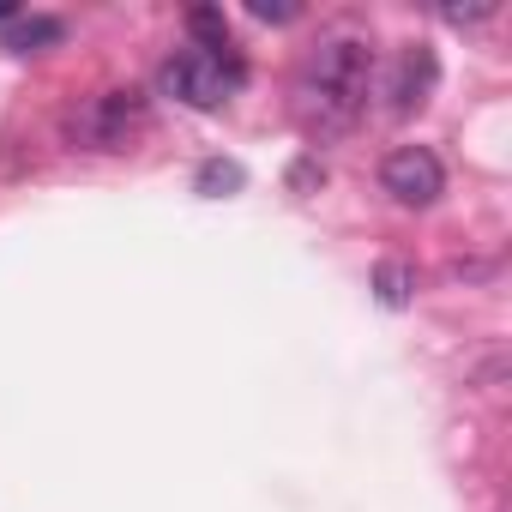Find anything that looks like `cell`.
Wrapping results in <instances>:
<instances>
[{
	"mask_svg": "<svg viewBox=\"0 0 512 512\" xmlns=\"http://www.w3.org/2000/svg\"><path fill=\"white\" fill-rule=\"evenodd\" d=\"M374 85V49L362 37H326L296 73V121L314 139H338L362 121Z\"/></svg>",
	"mask_w": 512,
	"mask_h": 512,
	"instance_id": "obj_1",
	"label": "cell"
},
{
	"mask_svg": "<svg viewBox=\"0 0 512 512\" xmlns=\"http://www.w3.org/2000/svg\"><path fill=\"white\" fill-rule=\"evenodd\" d=\"M157 79H163V91H169L175 103H187V109H223L229 91H235L247 73H241L235 55H199V49H181V55L163 61Z\"/></svg>",
	"mask_w": 512,
	"mask_h": 512,
	"instance_id": "obj_2",
	"label": "cell"
},
{
	"mask_svg": "<svg viewBox=\"0 0 512 512\" xmlns=\"http://www.w3.org/2000/svg\"><path fill=\"white\" fill-rule=\"evenodd\" d=\"M145 121H151L145 91H103L73 115V139L91 145V151H127L145 133Z\"/></svg>",
	"mask_w": 512,
	"mask_h": 512,
	"instance_id": "obj_3",
	"label": "cell"
},
{
	"mask_svg": "<svg viewBox=\"0 0 512 512\" xmlns=\"http://www.w3.org/2000/svg\"><path fill=\"white\" fill-rule=\"evenodd\" d=\"M380 187H386L398 205L422 211V205H434V199H440L446 169H440V157H434L428 145H398V151L380 163Z\"/></svg>",
	"mask_w": 512,
	"mask_h": 512,
	"instance_id": "obj_4",
	"label": "cell"
},
{
	"mask_svg": "<svg viewBox=\"0 0 512 512\" xmlns=\"http://www.w3.org/2000/svg\"><path fill=\"white\" fill-rule=\"evenodd\" d=\"M434 79H440V61H434V49H428V43H410V49L398 55V67H392V85H386L392 109H398V115L422 109V103L434 97Z\"/></svg>",
	"mask_w": 512,
	"mask_h": 512,
	"instance_id": "obj_5",
	"label": "cell"
},
{
	"mask_svg": "<svg viewBox=\"0 0 512 512\" xmlns=\"http://www.w3.org/2000/svg\"><path fill=\"white\" fill-rule=\"evenodd\" d=\"M61 37H67L61 19H13V25H7V49H13V55H43V49H55Z\"/></svg>",
	"mask_w": 512,
	"mask_h": 512,
	"instance_id": "obj_6",
	"label": "cell"
},
{
	"mask_svg": "<svg viewBox=\"0 0 512 512\" xmlns=\"http://www.w3.org/2000/svg\"><path fill=\"white\" fill-rule=\"evenodd\" d=\"M187 31L199 37V55H229V49H235L223 7H193V13H187Z\"/></svg>",
	"mask_w": 512,
	"mask_h": 512,
	"instance_id": "obj_7",
	"label": "cell"
},
{
	"mask_svg": "<svg viewBox=\"0 0 512 512\" xmlns=\"http://www.w3.org/2000/svg\"><path fill=\"white\" fill-rule=\"evenodd\" d=\"M374 290H380L386 308H410V296H416V272L398 266V260H386V266L374 272Z\"/></svg>",
	"mask_w": 512,
	"mask_h": 512,
	"instance_id": "obj_8",
	"label": "cell"
},
{
	"mask_svg": "<svg viewBox=\"0 0 512 512\" xmlns=\"http://www.w3.org/2000/svg\"><path fill=\"white\" fill-rule=\"evenodd\" d=\"M235 187H241V169H235V163H217V157H211V163L199 169V193H205V199H223V193H235Z\"/></svg>",
	"mask_w": 512,
	"mask_h": 512,
	"instance_id": "obj_9",
	"label": "cell"
},
{
	"mask_svg": "<svg viewBox=\"0 0 512 512\" xmlns=\"http://www.w3.org/2000/svg\"><path fill=\"white\" fill-rule=\"evenodd\" d=\"M440 19L446 25H482V19H494V7H446Z\"/></svg>",
	"mask_w": 512,
	"mask_h": 512,
	"instance_id": "obj_10",
	"label": "cell"
},
{
	"mask_svg": "<svg viewBox=\"0 0 512 512\" xmlns=\"http://www.w3.org/2000/svg\"><path fill=\"white\" fill-rule=\"evenodd\" d=\"M253 19H266V25H290L296 7H272V0H253Z\"/></svg>",
	"mask_w": 512,
	"mask_h": 512,
	"instance_id": "obj_11",
	"label": "cell"
},
{
	"mask_svg": "<svg viewBox=\"0 0 512 512\" xmlns=\"http://www.w3.org/2000/svg\"><path fill=\"white\" fill-rule=\"evenodd\" d=\"M0 19H7V25H13V19H19V13H13V7H7V0H0Z\"/></svg>",
	"mask_w": 512,
	"mask_h": 512,
	"instance_id": "obj_12",
	"label": "cell"
}]
</instances>
